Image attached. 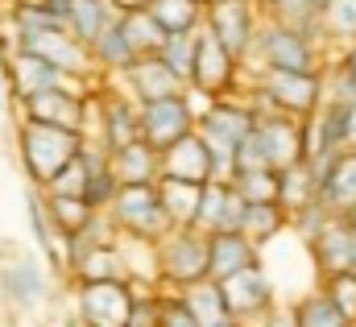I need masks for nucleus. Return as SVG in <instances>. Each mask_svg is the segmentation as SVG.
Segmentation results:
<instances>
[{
  "label": "nucleus",
  "mask_w": 356,
  "mask_h": 327,
  "mask_svg": "<svg viewBox=\"0 0 356 327\" xmlns=\"http://www.w3.org/2000/svg\"><path fill=\"white\" fill-rule=\"evenodd\" d=\"M91 58H95V71H99V79H120L141 54L133 50V42H129V33H124V21L116 17L95 42H91Z\"/></svg>",
  "instance_id": "19"
},
{
  "label": "nucleus",
  "mask_w": 356,
  "mask_h": 327,
  "mask_svg": "<svg viewBox=\"0 0 356 327\" xmlns=\"http://www.w3.org/2000/svg\"><path fill=\"white\" fill-rule=\"evenodd\" d=\"M245 216H249V199L232 182H224V178L203 182V203H199L195 228H203L207 237L211 232H245Z\"/></svg>",
  "instance_id": "14"
},
{
  "label": "nucleus",
  "mask_w": 356,
  "mask_h": 327,
  "mask_svg": "<svg viewBox=\"0 0 356 327\" xmlns=\"http://www.w3.org/2000/svg\"><path fill=\"white\" fill-rule=\"evenodd\" d=\"M158 54H162V63L175 71L178 79L191 83L195 58H199V29H195V33H166V46H162Z\"/></svg>",
  "instance_id": "35"
},
{
  "label": "nucleus",
  "mask_w": 356,
  "mask_h": 327,
  "mask_svg": "<svg viewBox=\"0 0 356 327\" xmlns=\"http://www.w3.org/2000/svg\"><path fill=\"white\" fill-rule=\"evenodd\" d=\"M79 150H83V133L17 116V158H21V170H25L29 186L46 191L58 178L63 166L79 158Z\"/></svg>",
  "instance_id": "2"
},
{
  "label": "nucleus",
  "mask_w": 356,
  "mask_h": 327,
  "mask_svg": "<svg viewBox=\"0 0 356 327\" xmlns=\"http://www.w3.org/2000/svg\"><path fill=\"white\" fill-rule=\"evenodd\" d=\"M137 307L133 282H75L79 327H129Z\"/></svg>",
  "instance_id": "7"
},
{
  "label": "nucleus",
  "mask_w": 356,
  "mask_h": 327,
  "mask_svg": "<svg viewBox=\"0 0 356 327\" xmlns=\"http://www.w3.org/2000/svg\"><path fill=\"white\" fill-rule=\"evenodd\" d=\"M46 8H50L54 17H63V21H67V17H71V8H75V0H46Z\"/></svg>",
  "instance_id": "45"
},
{
  "label": "nucleus",
  "mask_w": 356,
  "mask_h": 327,
  "mask_svg": "<svg viewBox=\"0 0 356 327\" xmlns=\"http://www.w3.org/2000/svg\"><path fill=\"white\" fill-rule=\"evenodd\" d=\"M245 95L253 99L257 116L290 112V116L307 120L327 99V71H261L257 79H249Z\"/></svg>",
  "instance_id": "3"
},
{
  "label": "nucleus",
  "mask_w": 356,
  "mask_h": 327,
  "mask_svg": "<svg viewBox=\"0 0 356 327\" xmlns=\"http://www.w3.org/2000/svg\"><path fill=\"white\" fill-rule=\"evenodd\" d=\"M112 170L120 178V186H137V182H158L162 178V150H154L145 137L116 150L112 154Z\"/></svg>",
  "instance_id": "24"
},
{
  "label": "nucleus",
  "mask_w": 356,
  "mask_h": 327,
  "mask_svg": "<svg viewBox=\"0 0 356 327\" xmlns=\"http://www.w3.org/2000/svg\"><path fill=\"white\" fill-rule=\"evenodd\" d=\"M282 232H290V216L282 212V203H249L245 237H253L257 245L266 248V245H273Z\"/></svg>",
  "instance_id": "33"
},
{
  "label": "nucleus",
  "mask_w": 356,
  "mask_h": 327,
  "mask_svg": "<svg viewBox=\"0 0 356 327\" xmlns=\"http://www.w3.org/2000/svg\"><path fill=\"white\" fill-rule=\"evenodd\" d=\"M71 282H129V265H124L120 241L88 248V253L71 265Z\"/></svg>",
  "instance_id": "27"
},
{
  "label": "nucleus",
  "mask_w": 356,
  "mask_h": 327,
  "mask_svg": "<svg viewBox=\"0 0 356 327\" xmlns=\"http://www.w3.org/2000/svg\"><path fill=\"white\" fill-rule=\"evenodd\" d=\"M46 207H50V220H54V228L63 237L83 232L91 224V216H95V207H91L83 195H54V191H46Z\"/></svg>",
  "instance_id": "32"
},
{
  "label": "nucleus",
  "mask_w": 356,
  "mask_h": 327,
  "mask_svg": "<svg viewBox=\"0 0 356 327\" xmlns=\"http://www.w3.org/2000/svg\"><path fill=\"white\" fill-rule=\"evenodd\" d=\"M323 290L336 298V307H344L356 319V273H332V278H323Z\"/></svg>",
  "instance_id": "42"
},
{
  "label": "nucleus",
  "mask_w": 356,
  "mask_h": 327,
  "mask_svg": "<svg viewBox=\"0 0 356 327\" xmlns=\"http://www.w3.org/2000/svg\"><path fill=\"white\" fill-rule=\"evenodd\" d=\"M120 13H137V8H149V0H112Z\"/></svg>",
  "instance_id": "46"
},
{
  "label": "nucleus",
  "mask_w": 356,
  "mask_h": 327,
  "mask_svg": "<svg viewBox=\"0 0 356 327\" xmlns=\"http://www.w3.org/2000/svg\"><path fill=\"white\" fill-rule=\"evenodd\" d=\"M257 327H302V324H298V307L282 298V303H277V307H273V311H269Z\"/></svg>",
  "instance_id": "43"
},
{
  "label": "nucleus",
  "mask_w": 356,
  "mask_h": 327,
  "mask_svg": "<svg viewBox=\"0 0 356 327\" xmlns=\"http://www.w3.org/2000/svg\"><path fill=\"white\" fill-rule=\"evenodd\" d=\"M112 220L124 237H145V241H162L175 224L162 207L158 182H137V186H120V195L112 199Z\"/></svg>",
  "instance_id": "6"
},
{
  "label": "nucleus",
  "mask_w": 356,
  "mask_h": 327,
  "mask_svg": "<svg viewBox=\"0 0 356 327\" xmlns=\"http://www.w3.org/2000/svg\"><path fill=\"white\" fill-rule=\"evenodd\" d=\"M158 324L162 327H203L195 319V311L182 303L178 290H162V311H158Z\"/></svg>",
  "instance_id": "40"
},
{
  "label": "nucleus",
  "mask_w": 356,
  "mask_h": 327,
  "mask_svg": "<svg viewBox=\"0 0 356 327\" xmlns=\"http://www.w3.org/2000/svg\"><path fill=\"white\" fill-rule=\"evenodd\" d=\"M8 4H21V0H4V8H8Z\"/></svg>",
  "instance_id": "49"
},
{
  "label": "nucleus",
  "mask_w": 356,
  "mask_h": 327,
  "mask_svg": "<svg viewBox=\"0 0 356 327\" xmlns=\"http://www.w3.org/2000/svg\"><path fill=\"white\" fill-rule=\"evenodd\" d=\"M120 87L137 99V104H149V99H166V95H178L186 91V83L178 79L175 71L162 63V54H141L124 75H120Z\"/></svg>",
  "instance_id": "17"
},
{
  "label": "nucleus",
  "mask_w": 356,
  "mask_h": 327,
  "mask_svg": "<svg viewBox=\"0 0 356 327\" xmlns=\"http://www.w3.org/2000/svg\"><path fill=\"white\" fill-rule=\"evenodd\" d=\"M158 195H162V207H166V216H170L175 228H195L199 203H203V182H186V178L162 174L158 178Z\"/></svg>",
  "instance_id": "26"
},
{
  "label": "nucleus",
  "mask_w": 356,
  "mask_h": 327,
  "mask_svg": "<svg viewBox=\"0 0 356 327\" xmlns=\"http://www.w3.org/2000/svg\"><path fill=\"white\" fill-rule=\"evenodd\" d=\"M220 286H224V298H228L232 315H236L245 327H257L269 311L282 303L277 282H273V273L266 269V261H257V265H249V269L224 278Z\"/></svg>",
  "instance_id": "10"
},
{
  "label": "nucleus",
  "mask_w": 356,
  "mask_h": 327,
  "mask_svg": "<svg viewBox=\"0 0 356 327\" xmlns=\"http://www.w3.org/2000/svg\"><path fill=\"white\" fill-rule=\"evenodd\" d=\"M261 261V245L245 232H211V278L224 282Z\"/></svg>",
  "instance_id": "20"
},
{
  "label": "nucleus",
  "mask_w": 356,
  "mask_h": 327,
  "mask_svg": "<svg viewBox=\"0 0 356 327\" xmlns=\"http://www.w3.org/2000/svg\"><path fill=\"white\" fill-rule=\"evenodd\" d=\"M120 21H124V33H129V42H133L137 54H158V50L166 46V29H162V21H158L149 8L120 13Z\"/></svg>",
  "instance_id": "34"
},
{
  "label": "nucleus",
  "mask_w": 356,
  "mask_h": 327,
  "mask_svg": "<svg viewBox=\"0 0 356 327\" xmlns=\"http://www.w3.org/2000/svg\"><path fill=\"white\" fill-rule=\"evenodd\" d=\"M203 25L245 63L257 46L261 25H266V8H261V0H207V21Z\"/></svg>",
  "instance_id": "8"
},
{
  "label": "nucleus",
  "mask_w": 356,
  "mask_h": 327,
  "mask_svg": "<svg viewBox=\"0 0 356 327\" xmlns=\"http://www.w3.org/2000/svg\"><path fill=\"white\" fill-rule=\"evenodd\" d=\"M232 186L249 203H277V170H245L232 178Z\"/></svg>",
  "instance_id": "37"
},
{
  "label": "nucleus",
  "mask_w": 356,
  "mask_h": 327,
  "mask_svg": "<svg viewBox=\"0 0 356 327\" xmlns=\"http://www.w3.org/2000/svg\"><path fill=\"white\" fill-rule=\"evenodd\" d=\"M319 199H323L336 216H353L356 212V150H344V154L332 162V170L323 174Z\"/></svg>",
  "instance_id": "25"
},
{
  "label": "nucleus",
  "mask_w": 356,
  "mask_h": 327,
  "mask_svg": "<svg viewBox=\"0 0 356 327\" xmlns=\"http://www.w3.org/2000/svg\"><path fill=\"white\" fill-rule=\"evenodd\" d=\"M332 220H336V212H332L323 199H315L307 212H298V216L290 220V232H294L298 241H307V245H311V241H315V237H319V232L332 224Z\"/></svg>",
  "instance_id": "38"
},
{
  "label": "nucleus",
  "mask_w": 356,
  "mask_h": 327,
  "mask_svg": "<svg viewBox=\"0 0 356 327\" xmlns=\"http://www.w3.org/2000/svg\"><path fill=\"white\" fill-rule=\"evenodd\" d=\"M195 129H199V116H195V108L186 104V91L141 104V137H145L154 150H170L182 137H191Z\"/></svg>",
  "instance_id": "12"
},
{
  "label": "nucleus",
  "mask_w": 356,
  "mask_h": 327,
  "mask_svg": "<svg viewBox=\"0 0 356 327\" xmlns=\"http://www.w3.org/2000/svg\"><path fill=\"white\" fill-rule=\"evenodd\" d=\"M348 150H356V104L348 108Z\"/></svg>",
  "instance_id": "47"
},
{
  "label": "nucleus",
  "mask_w": 356,
  "mask_h": 327,
  "mask_svg": "<svg viewBox=\"0 0 356 327\" xmlns=\"http://www.w3.org/2000/svg\"><path fill=\"white\" fill-rule=\"evenodd\" d=\"M88 178H91V166H88V158H83V150H79V158L63 166L58 178H54L46 191H54V195H83V191H88Z\"/></svg>",
  "instance_id": "39"
},
{
  "label": "nucleus",
  "mask_w": 356,
  "mask_h": 327,
  "mask_svg": "<svg viewBox=\"0 0 356 327\" xmlns=\"http://www.w3.org/2000/svg\"><path fill=\"white\" fill-rule=\"evenodd\" d=\"M162 257V290H186L211 278V237L203 228H170L158 241Z\"/></svg>",
  "instance_id": "4"
},
{
  "label": "nucleus",
  "mask_w": 356,
  "mask_h": 327,
  "mask_svg": "<svg viewBox=\"0 0 356 327\" xmlns=\"http://www.w3.org/2000/svg\"><path fill=\"white\" fill-rule=\"evenodd\" d=\"M17 50H33L42 58H50L58 71L75 75V79H91L104 83L99 71H95V58H91V46L79 42L67 25H50V29H33V33H21L17 38Z\"/></svg>",
  "instance_id": "9"
},
{
  "label": "nucleus",
  "mask_w": 356,
  "mask_h": 327,
  "mask_svg": "<svg viewBox=\"0 0 356 327\" xmlns=\"http://www.w3.org/2000/svg\"><path fill=\"white\" fill-rule=\"evenodd\" d=\"M67 79H75V75L58 71L50 58H42L33 50H13L8 54V87H13L17 104L29 99V95H38V91H50V87H58V83H67Z\"/></svg>",
  "instance_id": "18"
},
{
  "label": "nucleus",
  "mask_w": 356,
  "mask_h": 327,
  "mask_svg": "<svg viewBox=\"0 0 356 327\" xmlns=\"http://www.w3.org/2000/svg\"><path fill=\"white\" fill-rule=\"evenodd\" d=\"M245 170H273L266 158V145H261V137H257V129L241 141V150H236V174H245Z\"/></svg>",
  "instance_id": "41"
},
{
  "label": "nucleus",
  "mask_w": 356,
  "mask_h": 327,
  "mask_svg": "<svg viewBox=\"0 0 356 327\" xmlns=\"http://www.w3.org/2000/svg\"><path fill=\"white\" fill-rule=\"evenodd\" d=\"M195 87H203V91H211L216 99L220 95H236V91H245V63L203 25L199 29V58H195V75H191Z\"/></svg>",
  "instance_id": "11"
},
{
  "label": "nucleus",
  "mask_w": 356,
  "mask_h": 327,
  "mask_svg": "<svg viewBox=\"0 0 356 327\" xmlns=\"http://www.w3.org/2000/svg\"><path fill=\"white\" fill-rule=\"evenodd\" d=\"M327 67H336V71H344V75H348V79L356 83V42H353V46H344V50H340V54H336V58H332Z\"/></svg>",
  "instance_id": "44"
},
{
  "label": "nucleus",
  "mask_w": 356,
  "mask_h": 327,
  "mask_svg": "<svg viewBox=\"0 0 356 327\" xmlns=\"http://www.w3.org/2000/svg\"><path fill=\"white\" fill-rule=\"evenodd\" d=\"M162 174L186 178V182H211V154H207V141L199 137V129L191 137H182L178 145L162 150Z\"/></svg>",
  "instance_id": "21"
},
{
  "label": "nucleus",
  "mask_w": 356,
  "mask_h": 327,
  "mask_svg": "<svg viewBox=\"0 0 356 327\" xmlns=\"http://www.w3.org/2000/svg\"><path fill=\"white\" fill-rule=\"evenodd\" d=\"M116 17H120V8H116L112 0H75V8H71V17H67V29H71L79 42L91 46Z\"/></svg>",
  "instance_id": "30"
},
{
  "label": "nucleus",
  "mask_w": 356,
  "mask_h": 327,
  "mask_svg": "<svg viewBox=\"0 0 356 327\" xmlns=\"http://www.w3.org/2000/svg\"><path fill=\"white\" fill-rule=\"evenodd\" d=\"M0 290H4V298L13 307L33 311L50 294V273H46V265L38 257H17V261L0 265Z\"/></svg>",
  "instance_id": "16"
},
{
  "label": "nucleus",
  "mask_w": 356,
  "mask_h": 327,
  "mask_svg": "<svg viewBox=\"0 0 356 327\" xmlns=\"http://www.w3.org/2000/svg\"><path fill=\"white\" fill-rule=\"evenodd\" d=\"M311 257H315L319 278L356 273V220L353 216H336V220L311 241Z\"/></svg>",
  "instance_id": "15"
},
{
  "label": "nucleus",
  "mask_w": 356,
  "mask_h": 327,
  "mask_svg": "<svg viewBox=\"0 0 356 327\" xmlns=\"http://www.w3.org/2000/svg\"><path fill=\"white\" fill-rule=\"evenodd\" d=\"M319 38L327 46V54L336 58L344 46L356 42V0H327L319 13Z\"/></svg>",
  "instance_id": "28"
},
{
  "label": "nucleus",
  "mask_w": 356,
  "mask_h": 327,
  "mask_svg": "<svg viewBox=\"0 0 356 327\" xmlns=\"http://www.w3.org/2000/svg\"><path fill=\"white\" fill-rule=\"evenodd\" d=\"M178 294H182V303L195 311V319L203 327H245L232 315V307H228V298H224V286H220L216 278H203V282H195V286H186V290H178Z\"/></svg>",
  "instance_id": "22"
},
{
  "label": "nucleus",
  "mask_w": 356,
  "mask_h": 327,
  "mask_svg": "<svg viewBox=\"0 0 356 327\" xmlns=\"http://www.w3.org/2000/svg\"><path fill=\"white\" fill-rule=\"evenodd\" d=\"M99 83L91 79H67L50 91H38L29 99L17 104V116L25 120H42V125H58V129H75L83 133V120H88V95Z\"/></svg>",
  "instance_id": "5"
},
{
  "label": "nucleus",
  "mask_w": 356,
  "mask_h": 327,
  "mask_svg": "<svg viewBox=\"0 0 356 327\" xmlns=\"http://www.w3.org/2000/svg\"><path fill=\"white\" fill-rule=\"evenodd\" d=\"M315 199H319V174L311 170V162H294L286 170H277V203L290 220L298 212H307Z\"/></svg>",
  "instance_id": "23"
},
{
  "label": "nucleus",
  "mask_w": 356,
  "mask_h": 327,
  "mask_svg": "<svg viewBox=\"0 0 356 327\" xmlns=\"http://www.w3.org/2000/svg\"><path fill=\"white\" fill-rule=\"evenodd\" d=\"M257 137L266 145V158L273 170L307 162V120H298L290 112H261L257 116Z\"/></svg>",
  "instance_id": "13"
},
{
  "label": "nucleus",
  "mask_w": 356,
  "mask_h": 327,
  "mask_svg": "<svg viewBox=\"0 0 356 327\" xmlns=\"http://www.w3.org/2000/svg\"><path fill=\"white\" fill-rule=\"evenodd\" d=\"M353 220H356V212H353Z\"/></svg>",
  "instance_id": "50"
},
{
  "label": "nucleus",
  "mask_w": 356,
  "mask_h": 327,
  "mask_svg": "<svg viewBox=\"0 0 356 327\" xmlns=\"http://www.w3.org/2000/svg\"><path fill=\"white\" fill-rule=\"evenodd\" d=\"M294 307H298V324L302 327H356L353 315L344 307H336V298L323 290V282L311 286L302 298H294Z\"/></svg>",
  "instance_id": "29"
},
{
  "label": "nucleus",
  "mask_w": 356,
  "mask_h": 327,
  "mask_svg": "<svg viewBox=\"0 0 356 327\" xmlns=\"http://www.w3.org/2000/svg\"><path fill=\"white\" fill-rule=\"evenodd\" d=\"M323 4H327V0H315V8H319V13H323Z\"/></svg>",
  "instance_id": "48"
},
{
  "label": "nucleus",
  "mask_w": 356,
  "mask_h": 327,
  "mask_svg": "<svg viewBox=\"0 0 356 327\" xmlns=\"http://www.w3.org/2000/svg\"><path fill=\"white\" fill-rule=\"evenodd\" d=\"M327 63H332V54H327L319 29L282 25V21L266 17V25L257 33V46L245 58V87L261 71H327Z\"/></svg>",
  "instance_id": "1"
},
{
  "label": "nucleus",
  "mask_w": 356,
  "mask_h": 327,
  "mask_svg": "<svg viewBox=\"0 0 356 327\" xmlns=\"http://www.w3.org/2000/svg\"><path fill=\"white\" fill-rule=\"evenodd\" d=\"M261 8H266L269 21L319 29V8H315V0H261Z\"/></svg>",
  "instance_id": "36"
},
{
  "label": "nucleus",
  "mask_w": 356,
  "mask_h": 327,
  "mask_svg": "<svg viewBox=\"0 0 356 327\" xmlns=\"http://www.w3.org/2000/svg\"><path fill=\"white\" fill-rule=\"evenodd\" d=\"M149 13L166 33H195L207 21V0H149Z\"/></svg>",
  "instance_id": "31"
}]
</instances>
